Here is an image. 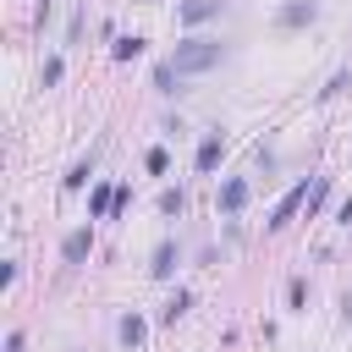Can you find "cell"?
<instances>
[{
    "mask_svg": "<svg viewBox=\"0 0 352 352\" xmlns=\"http://www.w3.org/2000/svg\"><path fill=\"white\" fill-rule=\"evenodd\" d=\"M170 66H176L182 77H192V72H209V66H220V44H214V38H187V44H176Z\"/></svg>",
    "mask_w": 352,
    "mask_h": 352,
    "instance_id": "1",
    "label": "cell"
},
{
    "mask_svg": "<svg viewBox=\"0 0 352 352\" xmlns=\"http://www.w3.org/2000/svg\"><path fill=\"white\" fill-rule=\"evenodd\" d=\"M88 253H94V231H88V226H77V231L60 242V258H66V264H82Z\"/></svg>",
    "mask_w": 352,
    "mask_h": 352,
    "instance_id": "2",
    "label": "cell"
},
{
    "mask_svg": "<svg viewBox=\"0 0 352 352\" xmlns=\"http://www.w3.org/2000/svg\"><path fill=\"white\" fill-rule=\"evenodd\" d=\"M308 192H314V187H308V182H297V187H292V192H286V198L275 204V214H270V226H286V220L297 214V204H308Z\"/></svg>",
    "mask_w": 352,
    "mask_h": 352,
    "instance_id": "3",
    "label": "cell"
},
{
    "mask_svg": "<svg viewBox=\"0 0 352 352\" xmlns=\"http://www.w3.org/2000/svg\"><path fill=\"white\" fill-rule=\"evenodd\" d=\"M220 154H226V138H220V132H209V138L198 143V170H214V165H220Z\"/></svg>",
    "mask_w": 352,
    "mask_h": 352,
    "instance_id": "4",
    "label": "cell"
},
{
    "mask_svg": "<svg viewBox=\"0 0 352 352\" xmlns=\"http://www.w3.org/2000/svg\"><path fill=\"white\" fill-rule=\"evenodd\" d=\"M242 204H248V182H242V176H231V182L220 187V209H226V214H236Z\"/></svg>",
    "mask_w": 352,
    "mask_h": 352,
    "instance_id": "5",
    "label": "cell"
},
{
    "mask_svg": "<svg viewBox=\"0 0 352 352\" xmlns=\"http://www.w3.org/2000/svg\"><path fill=\"white\" fill-rule=\"evenodd\" d=\"M314 16H319V6H314V0H286V6H280V22H286V28L314 22Z\"/></svg>",
    "mask_w": 352,
    "mask_h": 352,
    "instance_id": "6",
    "label": "cell"
},
{
    "mask_svg": "<svg viewBox=\"0 0 352 352\" xmlns=\"http://www.w3.org/2000/svg\"><path fill=\"white\" fill-rule=\"evenodd\" d=\"M214 11H220V0H182V22H187V28H192V22H209Z\"/></svg>",
    "mask_w": 352,
    "mask_h": 352,
    "instance_id": "7",
    "label": "cell"
},
{
    "mask_svg": "<svg viewBox=\"0 0 352 352\" xmlns=\"http://www.w3.org/2000/svg\"><path fill=\"white\" fill-rule=\"evenodd\" d=\"M143 336H148V324H143L138 314H126V319H121V346H143Z\"/></svg>",
    "mask_w": 352,
    "mask_h": 352,
    "instance_id": "8",
    "label": "cell"
},
{
    "mask_svg": "<svg viewBox=\"0 0 352 352\" xmlns=\"http://www.w3.org/2000/svg\"><path fill=\"white\" fill-rule=\"evenodd\" d=\"M170 270H176V248H170V242H160V248H154V275L165 280Z\"/></svg>",
    "mask_w": 352,
    "mask_h": 352,
    "instance_id": "9",
    "label": "cell"
},
{
    "mask_svg": "<svg viewBox=\"0 0 352 352\" xmlns=\"http://www.w3.org/2000/svg\"><path fill=\"white\" fill-rule=\"evenodd\" d=\"M110 55H116V60H132V55H143V38H116Z\"/></svg>",
    "mask_w": 352,
    "mask_h": 352,
    "instance_id": "10",
    "label": "cell"
},
{
    "mask_svg": "<svg viewBox=\"0 0 352 352\" xmlns=\"http://www.w3.org/2000/svg\"><path fill=\"white\" fill-rule=\"evenodd\" d=\"M176 77H182V72H176L170 60H165V66H154V88H160V94H176V88H170Z\"/></svg>",
    "mask_w": 352,
    "mask_h": 352,
    "instance_id": "11",
    "label": "cell"
},
{
    "mask_svg": "<svg viewBox=\"0 0 352 352\" xmlns=\"http://www.w3.org/2000/svg\"><path fill=\"white\" fill-rule=\"evenodd\" d=\"M187 302H192V297H187V292H176V297H170V308H165V324H176V319L187 314Z\"/></svg>",
    "mask_w": 352,
    "mask_h": 352,
    "instance_id": "12",
    "label": "cell"
},
{
    "mask_svg": "<svg viewBox=\"0 0 352 352\" xmlns=\"http://www.w3.org/2000/svg\"><path fill=\"white\" fill-rule=\"evenodd\" d=\"M341 88H352V77H346V72H336V77H330V88H319V99H336Z\"/></svg>",
    "mask_w": 352,
    "mask_h": 352,
    "instance_id": "13",
    "label": "cell"
},
{
    "mask_svg": "<svg viewBox=\"0 0 352 352\" xmlns=\"http://www.w3.org/2000/svg\"><path fill=\"white\" fill-rule=\"evenodd\" d=\"M182 204H187V198H182L176 187H170V192H160V209H165V214H182Z\"/></svg>",
    "mask_w": 352,
    "mask_h": 352,
    "instance_id": "14",
    "label": "cell"
},
{
    "mask_svg": "<svg viewBox=\"0 0 352 352\" xmlns=\"http://www.w3.org/2000/svg\"><path fill=\"white\" fill-rule=\"evenodd\" d=\"M286 297H292V308H302V302H308V280H292V292H286Z\"/></svg>",
    "mask_w": 352,
    "mask_h": 352,
    "instance_id": "15",
    "label": "cell"
},
{
    "mask_svg": "<svg viewBox=\"0 0 352 352\" xmlns=\"http://www.w3.org/2000/svg\"><path fill=\"white\" fill-rule=\"evenodd\" d=\"M6 352H22V330H11V336H6Z\"/></svg>",
    "mask_w": 352,
    "mask_h": 352,
    "instance_id": "16",
    "label": "cell"
},
{
    "mask_svg": "<svg viewBox=\"0 0 352 352\" xmlns=\"http://www.w3.org/2000/svg\"><path fill=\"white\" fill-rule=\"evenodd\" d=\"M341 220H346V226H352V198H346V204H341Z\"/></svg>",
    "mask_w": 352,
    "mask_h": 352,
    "instance_id": "17",
    "label": "cell"
}]
</instances>
